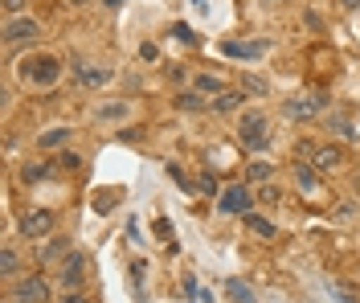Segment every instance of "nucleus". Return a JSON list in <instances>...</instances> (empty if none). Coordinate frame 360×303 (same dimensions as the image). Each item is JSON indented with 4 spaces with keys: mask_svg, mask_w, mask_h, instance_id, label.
Segmentation results:
<instances>
[{
    "mask_svg": "<svg viewBox=\"0 0 360 303\" xmlns=\"http://www.w3.org/2000/svg\"><path fill=\"white\" fill-rule=\"evenodd\" d=\"M21 78L25 82H37V86H53L62 78V62L49 58V53H37V58H25L21 62Z\"/></svg>",
    "mask_w": 360,
    "mask_h": 303,
    "instance_id": "nucleus-1",
    "label": "nucleus"
},
{
    "mask_svg": "<svg viewBox=\"0 0 360 303\" xmlns=\"http://www.w3.org/2000/svg\"><path fill=\"white\" fill-rule=\"evenodd\" d=\"M238 140L246 143L250 152H262L270 143V131H266V115L262 111H246L242 123H238Z\"/></svg>",
    "mask_w": 360,
    "mask_h": 303,
    "instance_id": "nucleus-2",
    "label": "nucleus"
},
{
    "mask_svg": "<svg viewBox=\"0 0 360 303\" xmlns=\"http://www.w3.org/2000/svg\"><path fill=\"white\" fill-rule=\"evenodd\" d=\"M250 205H254V197L242 185H229L225 193H217V209L221 213H250Z\"/></svg>",
    "mask_w": 360,
    "mask_h": 303,
    "instance_id": "nucleus-3",
    "label": "nucleus"
},
{
    "mask_svg": "<svg viewBox=\"0 0 360 303\" xmlns=\"http://www.w3.org/2000/svg\"><path fill=\"white\" fill-rule=\"evenodd\" d=\"M340 164H348L344 148H336V143H319V148H311V168L315 172H332V168H340Z\"/></svg>",
    "mask_w": 360,
    "mask_h": 303,
    "instance_id": "nucleus-4",
    "label": "nucleus"
},
{
    "mask_svg": "<svg viewBox=\"0 0 360 303\" xmlns=\"http://www.w3.org/2000/svg\"><path fill=\"white\" fill-rule=\"evenodd\" d=\"M53 221H58V217H53L49 209H29L21 217V233L25 238H45V233L53 230Z\"/></svg>",
    "mask_w": 360,
    "mask_h": 303,
    "instance_id": "nucleus-5",
    "label": "nucleus"
},
{
    "mask_svg": "<svg viewBox=\"0 0 360 303\" xmlns=\"http://www.w3.org/2000/svg\"><path fill=\"white\" fill-rule=\"evenodd\" d=\"M319 107H323L319 94H303V98H287V103H283V115L287 119H311V115H319Z\"/></svg>",
    "mask_w": 360,
    "mask_h": 303,
    "instance_id": "nucleus-6",
    "label": "nucleus"
},
{
    "mask_svg": "<svg viewBox=\"0 0 360 303\" xmlns=\"http://www.w3.org/2000/svg\"><path fill=\"white\" fill-rule=\"evenodd\" d=\"M33 37H41V25L33 17H13L4 25V41H33Z\"/></svg>",
    "mask_w": 360,
    "mask_h": 303,
    "instance_id": "nucleus-7",
    "label": "nucleus"
},
{
    "mask_svg": "<svg viewBox=\"0 0 360 303\" xmlns=\"http://www.w3.org/2000/svg\"><path fill=\"white\" fill-rule=\"evenodd\" d=\"M13 299L17 303H49V287H45V279H21L17 283V291H13Z\"/></svg>",
    "mask_w": 360,
    "mask_h": 303,
    "instance_id": "nucleus-8",
    "label": "nucleus"
},
{
    "mask_svg": "<svg viewBox=\"0 0 360 303\" xmlns=\"http://www.w3.org/2000/svg\"><path fill=\"white\" fill-rule=\"evenodd\" d=\"M270 49V41H225L221 53L225 58H262Z\"/></svg>",
    "mask_w": 360,
    "mask_h": 303,
    "instance_id": "nucleus-9",
    "label": "nucleus"
},
{
    "mask_svg": "<svg viewBox=\"0 0 360 303\" xmlns=\"http://www.w3.org/2000/svg\"><path fill=\"white\" fill-rule=\"evenodd\" d=\"M225 295L233 303H254V291H250L242 279H225Z\"/></svg>",
    "mask_w": 360,
    "mask_h": 303,
    "instance_id": "nucleus-10",
    "label": "nucleus"
},
{
    "mask_svg": "<svg viewBox=\"0 0 360 303\" xmlns=\"http://www.w3.org/2000/svg\"><path fill=\"white\" fill-rule=\"evenodd\" d=\"M78 279H82V254H70L66 266H62V283L66 287H78Z\"/></svg>",
    "mask_w": 360,
    "mask_h": 303,
    "instance_id": "nucleus-11",
    "label": "nucleus"
},
{
    "mask_svg": "<svg viewBox=\"0 0 360 303\" xmlns=\"http://www.w3.org/2000/svg\"><path fill=\"white\" fill-rule=\"evenodd\" d=\"M70 136H74L70 127H49V131H45V136H41L37 143H41V148H66Z\"/></svg>",
    "mask_w": 360,
    "mask_h": 303,
    "instance_id": "nucleus-12",
    "label": "nucleus"
},
{
    "mask_svg": "<svg viewBox=\"0 0 360 303\" xmlns=\"http://www.w3.org/2000/svg\"><path fill=\"white\" fill-rule=\"evenodd\" d=\"M246 230L258 233L262 242H270V238H274V226H270L266 217H258V213H246Z\"/></svg>",
    "mask_w": 360,
    "mask_h": 303,
    "instance_id": "nucleus-13",
    "label": "nucleus"
},
{
    "mask_svg": "<svg viewBox=\"0 0 360 303\" xmlns=\"http://www.w3.org/2000/svg\"><path fill=\"white\" fill-rule=\"evenodd\" d=\"M0 271H4V275H17V271H21V254H17L13 246L0 250Z\"/></svg>",
    "mask_w": 360,
    "mask_h": 303,
    "instance_id": "nucleus-14",
    "label": "nucleus"
},
{
    "mask_svg": "<svg viewBox=\"0 0 360 303\" xmlns=\"http://www.w3.org/2000/svg\"><path fill=\"white\" fill-rule=\"evenodd\" d=\"M176 107L180 111H205V98H201V91H184L176 98Z\"/></svg>",
    "mask_w": 360,
    "mask_h": 303,
    "instance_id": "nucleus-15",
    "label": "nucleus"
},
{
    "mask_svg": "<svg viewBox=\"0 0 360 303\" xmlns=\"http://www.w3.org/2000/svg\"><path fill=\"white\" fill-rule=\"evenodd\" d=\"M238 103H242V94H238V91H221L217 98H213V107H217L221 115H225V111H238Z\"/></svg>",
    "mask_w": 360,
    "mask_h": 303,
    "instance_id": "nucleus-16",
    "label": "nucleus"
},
{
    "mask_svg": "<svg viewBox=\"0 0 360 303\" xmlns=\"http://www.w3.org/2000/svg\"><path fill=\"white\" fill-rule=\"evenodd\" d=\"M242 91H246V94H258V98H262L270 86H266V78H258V74H242Z\"/></svg>",
    "mask_w": 360,
    "mask_h": 303,
    "instance_id": "nucleus-17",
    "label": "nucleus"
},
{
    "mask_svg": "<svg viewBox=\"0 0 360 303\" xmlns=\"http://www.w3.org/2000/svg\"><path fill=\"white\" fill-rule=\"evenodd\" d=\"M78 78H82V86H103L111 74H107V70H90V66H78Z\"/></svg>",
    "mask_w": 360,
    "mask_h": 303,
    "instance_id": "nucleus-18",
    "label": "nucleus"
},
{
    "mask_svg": "<svg viewBox=\"0 0 360 303\" xmlns=\"http://www.w3.org/2000/svg\"><path fill=\"white\" fill-rule=\"evenodd\" d=\"M193 91H209V94H221L225 86L217 82V78H209V74H201V78H193Z\"/></svg>",
    "mask_w": 360,
    "mask_h": 303,
    "instance_id": "nucleus-19",
    "label": "nucleus"
},
{
    "mask_svg": "<svg viewBox=\"0 0 360 303\" xmlns=\"http://www.w3.org/2000/svg\"><path fill=\"white\" fill-rule=\"evenodd\" d=\"M295 176H299V185L307 188V193H315V185H319V181H315V172L307 168V164H299V172H295Z\"/></svg>",
    "mask_w": 360,
    "mask_h": 303,
    "instance_id": "nucleus-20",
    "label": "nucleus"
},
{
    "mask_svg": "<svg viewBox=\"0 0 360 303\" xmlns=\"http://www.w3.org/2000/svg\"><path fill=\"white\" fill-rule=\"evenodd\" d=\"M62 254H66V242L58 238V242H49V246L41 250V262H53V258H62Z\"/></svg>",
    "mask_w": 360,
    "mask_h": 303,
    "instance_id": "nucleus-21",
    "label": "nucleus"
},
{
    "mask_svg": "<svg viewBox=\"0 0 360 303\" xmlns=\"http://www.w3.org/2000/svg\"><path fill=\"white\" fill-rule=\"evenodd\" d=\"M246 172H250V181H270V164L266 160H254Z\"/></svg>",
    "mask_w": 360,
    "mask_h": 303,
    "instance_id": "nucleus-22",
    "label": "nucleus"
},
{
    "mask_svg": "<svg viewBox=\"0 0 360 303\" xmlns=\"http://www.w3.org/2000/svg\"><path fill=\"white\" fill-rule=\"evenodd\" d=\"M127 115V103H107V107H98V119H119Z\"/></svg>",
    "mask_w": 360,
    "mask_h": 303,
    "instance_id": "nucleus-23",
    "label": "nucleus"
},
{
    "mask_svg": "<svg viewBox=\"0 0 360 303\" xmlns=\"http://www.w3.org/2000/svg\"><path fill=\"white\" fill-rule=\"evenodd\" d=\"M332 291H336V299H340V303H360L356 295H352V287H344V283H336Z\"/></svg>",
    "mask_w": 360,
    "mask_h": 303,
    "instance_id": "nucleus-24",
    "label": "nucleus"
},
{
    "mask_svg": "<svg viewBox=\"0 0 360 303\" xmlns=\"http://www.w3.org/2000/svg\"><path fill=\"white\" fill-rule=\"evenodd\" d=\"M258 197H262L266 205H278V201H283V193H278V188H274V185H266V188H262V193H258Z\"/></svg>",
    "mask_w": 360,
    "mask_h": 303,
    "instance_id": "nucleus-25",
    "label": "nucleus"
},
{
    "mask_svg": "<svg viewBox=\"0 0 360 303\" xmlns=\"http://www.w3.org/2000/svg\"><path fill=\"white\" fill-rule=\"evenodd\" d=\"M25 8H29V0H4V13H8V17H17Z\"/></svg>",
    "mask_w": 360,
    "mask_h": 303,
    "instance_id": "nucleus-26",
    "label": "nucleus"
},
{
    "mask_svg": "<svg viewBox=\"0 0 360 303\" xmlns=\"http://www.w3.org/2000/svg\"><path fill=\"white\" fill-rule=\"evenodd\" d=\"M168 230H172V226H168V217H156V233L168 242V246H172V233H168Z\"/></svg>",
    "mask_w": 360,
    "mask_h": 303,
    "instance_id": "nucleus-27",
    "label": "nucleus"
},
{
    "mask_svg": "<svg viewBox=\"0 0 360 303\" xmlns=\"http://www.w3.org/2000/svg\"><path fill=\"white\" fill-rule=\"evenodd\" d=\"M58 164H62V168H78V164H82V160H78L74 152H62V160H58Z\"/></svg>",
    "mask_w": 360,
    "mask_h": 303,
    "instance_id": "nucleus-28",
    "label": "nucleus"
},
{
    "mask_svg": "<svg viewBox=\"0 0 360 303\" xmlns=\"http://www.w3.org/2000/svg\"><path fill=\"white\" fill-rule=\"evenodd\" d=\"M197 188H201V193H217V185H213V176H201V181H197Z\"/></svg>",
    "mask_w": 360,
    "mask_h": 303,
    "instance_id": "nucleus-29",
    "label": "nucleus"
},
{
    "mask_svg": "<svg viewBox=\"0 0 360 303\" xmlns=\"http://www.w3.org/2000/svg\"><path fill=\"white\" fill-rule=\"evenodd\" d=\"M21 176H25V181H41V176H45V168H25Z\"/></svg>",
    "mask_w": 360,
    "mask_h": 303,
    "instance_id": "nucleus-30",
    "label": "nucleus"
},
{
    "mask_svg": "<svg viewBox=\"0 0 360 303\" xmlns=\"http://www.w3.org/2000/svg\"><path fill=\"white\" fill-rule=\"evenodd\" d=\"M62 303H94V299H90V295H66Z\"/></svg>",
    "mask_w": 360,
    "mask_h": 303,
    "instance_id": "nucleus-31",
    "label": "nucleus"
},
{
    "mask_svg": "<svg viewBox=\"0 0 360 303\" xmlns=\"http://www.w3.org/2000/svg\"><path fill=\"white\" fill-rule=\"evenodd\" d=\"M103 4H107V8H119V4H123V0H103Z\"/></svg>",
    "mask_w": 360,
    "mask_h": 303,
    "instance_id": "nucleus-32",
    "label": "nucleus"
},
{
    "mask_svg": "<svg viewBox=\"0 0 360 303\" xmlns=\"http://www.w3.org/2000/svg\"><path fill=\"white\" fill-rule=\"evenodd\" d=\"M344 4H352V8H356V4H360V0H344Z\"/></svg>",
    "mask_w": 360,
    "mask_h": 303,
    "instance_id": "nucleus-33",
    "label": "nucleus"
},
{
    "mask_svg": "<svg viewBox=\"0 0 360 303\" xmlns=\"http://www.w3.org/2000/svg\"><path fill=\"white\" fill-rule=\"evenodd\" d=\"M70 4H90V0H70Z\"/></svg>",
    "mask_w": 360,
    "mask_h": 303,
    "instance_id": "nucleus-34",
    "label": "nucleus"
},
{
    "mask_svg": "<svg viewBox=\"0 0 360 303\" xmlns=\"http://www.w3.org/2000/svg\"><path fill=\"white\" fill-rule=\"evenodd\" d=\"M356 188H360V176H356Z\"/></svg>",
    "mask_w": 360,
    "mask_h": 303,
    "instance_id": "nucleus-35",
    "label": "nucleus"
}]
</instances>
